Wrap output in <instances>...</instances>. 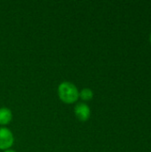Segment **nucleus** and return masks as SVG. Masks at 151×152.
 Segmentation results:
<instances>
[{
	"instance_id": "nucleus-5",
	"label": "nucleus",
	"mask_w": 151,
	"mask_h": 152,
	"mask_svg": "<svg viewBox=\"0 0 151 152\" xmlns=\"http://www.w3.org/2000/svg\"><path fill=\"white\" fill-rule=\"evenodd\" d=\"M79 98L84 102H89L93 98V91L90 88H84L79 92Z\"/></svg>"
},
{
	"instance_id": "nucleus-1",
	"label": "nucleus",
	"mask_w": 151,
	"mask_h": 152,
	"mask_svg": "<svg viewBox=\"0 0 151 152\" xmlns=\"http://www.w3.org/2000/svg\"><path fill=\"white\" fill-rule=\"evenodd\" d=\"M57 93L60 100L66 104L75 103L79 98V91L77 87L69 81L61 83L58 86Z\"/></svg>"
},
{
	"instance_id": "nucleus-3",
	"label": "nucleus",
	"mask_w": 151,
	"mask_h": 152,
	"mask_svg": "<svg viewBox=\"0 0 151 152\" xmlns=\"http://www.w3.org/2000/svg\"><path fill=\"white\" fill-rule=\"evenodd\" d=\"M74 113L80 122H86L91 117V110L85 102H78L74 108Z\"/></svg>"
},
{
	"instance_id": "nucleus-7",
	"label": "nucleus",
	"mask_w": 151,
	"mask_h": 152,
	"mask_svg": "<svg viewBox=\"0 0 151 152\" xmlns=\"http://www.w3.org/2000/svg\"><path fill=\"white\" fill-rule=\"evenodd\" d=\"M150 43H151V34H150Z\"/></svg>"
},
{
	"instance_id": "nucleus-6",
	"label": "nucleus",
	"mask_w": 151,
	"mask_h": 152,
	"mask_svg": "<svg viewBox=\"0 0 151 152\" xmlns=\"http://www.w3.org/2000/svg\"><path fill=\"white\" fill-rule=\"evenodd\" d=\"M4 152H16V151H13V150H10V149H9V150H6V151H4Z\"/></svg>"
},
{
	"instance_id": "nucleus-2",
	"label": "nucleus",
	"mask_w": 151,
	"mask_h": 152,
	"mask_svg": "<svg viewBox=\"0 0 151 152\" xmlns=\"http://www.w3.org/2000/svg\"><path fill=\"white\" fill-rule=\"evenodd\" d=\"M14 142L13 134L5 126L0 127V151L9 150Z\"/></svg>"
},
{
	"instance_id": "nucleus-4",
	"label": "nucleus",
	"mask_w": 151,
	"mask_h": 152,
	"mask_svg": "<svg viewBox=\"0 0 151 152\" xmlns=\"http://www.w3.org/2000/svg\"><path fill=\"white\" fill-rule=\"evenodd\" d=\"M12 119V113L10 109L2 107L0 108V126H6L11 123Z\"/></svg>"
}]
</instances>
